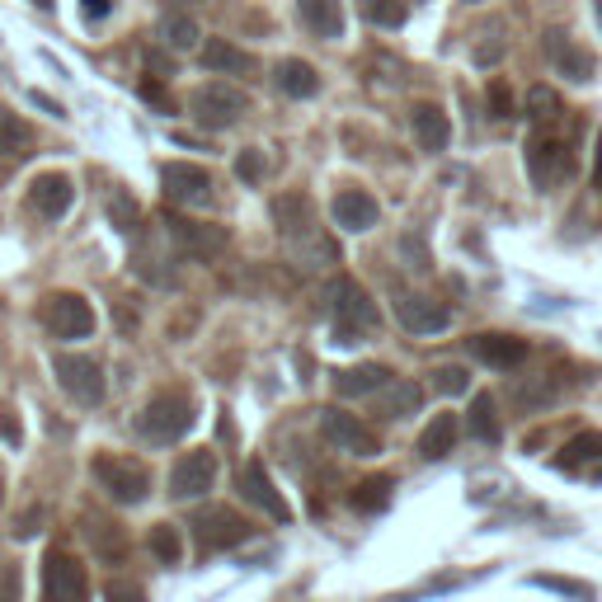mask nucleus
I'll return each mask as SVG.
<instances>
[{
	"mask_svg": "<svg viewBox=\"0 0 602 602\" xmlns=\"http://www.w3.org/2000/svg\"><path fill=\"white\" fill-rule=\"evenodd\" d=\"M28 151H34V128H28L20 114H10V108L0 104V155H5V161L20 155V161H24Z\"/></svg>",
	"mask_w": 602,
	"mask_h": 602,
	"instance_id": "393cba45",
	"label": "nucleus"
},
{
	"mask_svg": "<svg viewBox=\"0 0 602 602\" xmlns=\"http://www.w3.org/2000/svg\"><path fill=\"white\" fill-rule=\"evenodd\" d=\"M151 551L161 565H180L184 560V542H180V528H170V522H155L151 528Z\"/></svg>",
	"mask_w": 602,
	"mask_h": 602,
	"instance_id": "7c9ffc66",
	"label": "nucleus"
},
{
	"mask_svg": "<svg viewBox=\"0 0 602 602\" xmlns=\"http://www.w3.org/2000/svg\"><path fill=\"white\" fill-rule=\"evenodd\" d=\"M424 401V391L415 382H386V395H382V409H386V419H405V415H415Z\"/></svg>",
	"mask_w": 602,
	"mask_h": 602,
	"instance_id": "cd10ccee",
	"label": "nucleus"
},
{
	"mask_svg": "<svg viewBox=\"0 0 602 602\" xmlns=\"http://www.w3.org/2000/svg\"><path fill=\"white\" fill-rule=\"evenodd\" d=\"M202 67L217 71V76H255V57L227 38H208L202 43Z\"/></svg>",
	"mask_w": 602,
	"mask_h": 602,
	"instance_id": "4be33fe9",
	"label": "nucleus"
},
{
	"mask_svg": "<svg viewBox=\"0 0 602 602\" xmlns=\"http://www.w3.org/2000/svg\"><path fill=\"white\" fill-rule=\"evenodd\" d=\"M38 5H53V0H38Z\"/></svg>",
	"mask_w": 602,
	"mask_h": 602,
	"instance_id": "49530a36",
	"label": "nucleus"
},
{
	"mask_svg": "<svg viewBox=\"0 0 602 602\" xmlns=\"http://www.w3.org/2000/svg\"><path fill=\"white\" fill-rule=\"evenodd\" d=\"M212 485H217V452H208V448L184 452L170 471V495L174 499H202Z\"/></svg>",
	"mask_w": 602,
	"mask_h": 602,
	"instance_id": "1a4fd4ad",
	"label": "nucleus"
},
{
	"mask_svg": "<svg viewBox=\"0 0 602 602\" xmlns=\"http://www.w3.org/2000/svg\"><path fill=\"white\" fill-rule=\"evenodd\" d=\"M104 602H147V593H141L137 583H128V579H114L104 589Z\"/></svg>",
	"mask_w": 602,
	"mask_h": 602,
	"instance_id": "ea45409f",
	"label": "nucleus"
},
{
	"mask_svg": "<svg viewBox=\"0 0 602 602\" xmlns=\"http://www.w3.org/2000/svg\"><path fill=\"white\" fill-rule=\"evenodd\" d=\"M321 433L335 442L339 452H354V456L382 452V442H377V433L368 429V424L354 419V415H344V409H321Z\"/></svg>",
	"mask_w": 602,
	"mask_h": 602,
	"instance_id": "9b49d317",
	"label": "nucleus"
},
{
	"mask_svg": "<svg viewBox=\"0 0 602 602\" xmlns=\"http://www.w3.org/2000/svg\"><path fill=\"white\" fill-rule=\"evenodd\" d=\"M433 386L442 395H466L471 391V377H466V368H438L433 372Z\"/></svg>",
	"mask_w": 602,
	"mask_h": 602,
	"instance_id": "f704fd0d",
	"label": "nucleus"
},
{
	"mask_svg": "<svg viewBox=\"0 0 602 602\" xmlns=\"http://www.w3.org/2000/svg\"><path fill=\"white\" fill-rule=\"evenodd\" d=\"M108 10H114V0H81V14L90 24H100V20H108Z\"/></svg>",
	"mask_w": 602,
	"mask_h": 602,
	"instance_id": "79ce46f5",
	"label": "nucleus"
},
{
	"mask_svg": "<svg viewBox=\"0 0 602 602\" xmlns=\"http://www.w3.org/2000/svg\"><path fill=\"white\" fill-rule=\"evenodd\" d=\"M0 602H14V569L5 579H0Z\"/></svg>",
	"mask_w": 602,
	"mask_h": 602,
	"instance_id": "37998d69",
	"label": "nucleus"
},
{
	"mask_svg": "<svg viewBox=\"0 0 602 602\" xmlns=\"http://www.w3.org/2000/svg\"><path fill=\"white\" fill-rule=\"evenodd\" d=\"M409 128H415L424 151H442V147H448V137H452V123H448V114H442L438 104H415V108H409Z\"/></svg>",
	"mask_w": 602,
	"mask_h": 602,
	"instance_id": "b1692460",
	"label": "nucleus"
},
{
	"mask_svg": "<svg viewBox=\"0 0 602 602\" xmlns=\"http://www.w3.org/2000/svg\"><path fill=\"white\" fill-rule=\"evenodd\" d=\"M329 217H335L339 231H368L377 227V198L362 194V188H339L335 202H329Z\"/></svg>",
	"mask_w": 602,
	"mask_h": 602,
	"instance_id": "a211bd4d",
	"label": "nucleus"
},
{
	"mask_svg": "<svg viewBox=\"0 0 602 602\" xmlns=\"http://www.w3.org/2000/svg\"><path fill=\"white\" fill-rule=\"evenodd\" d=\"M569 170H575V155H569L565 141L546 137V132L528 141V174L536 180V188H551V184L569 180Z\"/></svg>",
	"mask_w": 602,
	"mask_h": 602,
	"instance_id": "9d476101",
	"label": "nucleus"
},
{
	"mask_svg": "<svg viewBox=\"0 0 602 602\" xmlns=\"http://www.w3.org/2000/svg\"><path fill=\"white\" fill-rule=\"evenodd\" d=\"M593 174H598V188H602V132H598V155H593Z\"/></svg>",
	"mask_w": 602,
	"mask_h": 602,
	"instance_id": "c03bdc74",
	"label": "nucleus"
},
{
	"mask_svg": "<svg viewBox=\"0 0 602 602\" xmlns=\"http://www.w3.org/2000/svg\"><path fill=\"white\" fill-rule=\"evenodd\" d=\"M71 202H76V184H71V174H61V170H47L28 184V208H34L38 217H47V221L67 217Z\"/></svg>",
	"mask_w": 602,
	"mask_h": 602,
	"instance_id": "f8f14e48",
	"label": "nucleus"
},
{
	"mask_svg": "<svg viewBox=\"0 0 602 602\" xmlns=\"http://www.w3.org/2000/svg\"><path fill=\"white\" fill-rule=\"evenodd\" d=\"M170 235H174V245L194 259H217L221 250H227V231L202 227V221H188V217H170Z\"/></svg>",
	"mask_w": 602,
	"mask_h": 602,
	"instance_id": "2eb2a0df",
	"label": "nucleus"
},
{
	"mask_svg": "<svg viewBox=\"0 0 602 602\" xmlns=\"http://www.w3.org/2000/svg\"><path fill=\"white\" fill-rule=\"evenodd\" d=\"M108 217H114V227L118 231H137V202L128 198V194H114V202H108Z\"/></svg>",
	"mask_w": 602,
	"mask_h": 602,
	"instance_id": "e433bc0d",
	"label": "nucleus"
},
{
	"mask_svg": "<svg viewBox=\"0 0 602 602\" xmlns=\"http://www.w3.org/2000/svg\"><path fill=\"white\" fill-rule=\"evenodd\" d=\"M85 565L67 551H47L43 560V602H85Z\"/></svg>",
	"mask_w": 602,
	"mask_h": 602,
	"instance_id": "0eeeda50",
	"label": "nucleus"
},
{
	"mask_svg": "<svg viewBox=\"0 0 602 602\" xmlns=\"http://www.w3.org/2000/svg\"><path fill=\"white\" fill-rule=\"evenodd\" d=\"M452 442H456V415H433L419 433V456L424 462H438V456L452 452Z\"/></svg>",
	"mask_w": 602,
	"mask_h": 602,
	"instance_id": "a878e982",
	"label": "nucleus"
},
{
	"mask_svg": "<svg viewBox=\"0 0 602 602\" xmlns=\"http://www.w3.org/2000/svg\"><path fill=\"white\" fill-rule=\"evenodd\" d=\"M161 38H165V47H174V53H188V47H198V24L188 20L184 10H165L161 14Z\"/></svg>",
	"mask_w": 602,
	"mask_h": 602,
	"instance_id": "bb28decb",
	"label": "nucleus"
},
{
	"mask_svg": "<svg viewBox=\"0 0 602 602\" xmlns=\"http://www.w3.org/2000/svg\"><path fill=\"white\" fill-rule=\"evenodd\" d=\"M391 489H395V481H391V475H377V481H362V485L354 489V509H362V513H372V509H386Z\"/></svg>",
	"mask_w": 602,
	"mask_h": 602,
	"instance_id": "2f4dec72",
	"label": "nucleus"
},
{
	"mask_svg": "<svg viewBox=\"0 0 602 602\" xmlns=\"http://www.w3.org/2000/svg\"><path fill=\"white\" fill-rule=\"evenodd\" d=\"M362 20L377 24V28H401L409 20V5L405 0H358Z\"/></svg>",
	"mask_w": 602,
	"mask_h": 602,
	"instance_id": "c85d7f7f",
	"label": "nucleus"
},
{
	"mask_svg": "<svg viewBox=\"0 0 602 602\" xmlns=\"http://www.w3.org/2000/svg\"><path fill=\"white\" fill-rule=\"evenodd\" d=\"M471 354L485 362V368H499L509 372L528 358V339H513V335H471Z\"/></svg>",
	"mask_w": 602,
	"mask_h": 602,
	"instance_id": "6ab92c4d",
	"label": "nucleus"
},
{
	"mask_svg": "<svg viewBox=\"0 0 602 602\" xmlns=\"http://www.w3.org/2000/svg\"><path fill=\"white\" fill-rule=\"evenodd\" d=\"M241 495L255 503V509H264L274 522H288V518H292L288 499L278 495V485H274V475L264 471V462H245V466H241Z\"/></svg>",
	"mask_w": 602,
	"mask_h": 602,
	"instance_id": "4468645a",
	"label": "nucleus"
},
{
	"mask_svg": "<svg viewBox=\"0 0 602 602\" xmlns=\"http://www.w3.org/2000/svg\"><path fill=\"white\" fill-rule=\"evenodd\" d=\"M489 114H495V118H513V94H509V85H503V81L489 85Z\"/></svg>",
	"mask_w": 602,
	"mask_h": 602,
	"instance_id": "58836bf2",
	"label": "nucleus"
},
{
	"mask_svg": "<svg viewBox=\"0 0 602 602\" xmlns=\"http://www.w3.org/2000/svg\"><path fill=\"white\" fill-rule=\"evenodd\" d=\"M602 456V433H575L565 442V466H583V462H598Z\"/></svg>",
	"mask_w": 602,
	"mask_h": 602,
	"instance_id": "473e14b6",
	"label": "nucleus"
},
{
	"mask_svg": "<svg viewBox=\"0 0 602 602\" xmlns=\"http://www.w3.org/2000/svg\"><path fill=\"white\" fill-rule=\"evenodd\" d=\"M161 184H165V198L180 202V208H208V202H212V174L202 165L170 161L161 170Z\"/></svg>",
	"mask_w": 602,
	"mask_h": 602,
	"instance_id": "6e6552de",
	"label": "nucleus"
},
{
	"mask_svg": "<svg viewBox=\"0 0 602 602\" xmlns=\"http://www.w3.org/2000/svg\"><path fill=\"white\" fill-rule=\"evenodd\" d=\"M188 114H194L202 128H235L245 114H250V94L241 85H227V81H208V85H198L194 94H188Z\"/></svg>",
	"mask_w": 602,
	"mask_h": 602,
	"instance_id": "7ed1b4c3",
	"label": "nucleus"
},
{
	"mask_svg": "<svg viewBox=\"0 0 602 602\" xmlns=\"http://www.w3.org/2000/svg\"><path fill=\"white\" fill-rule=\"evenodd\" d=\"M395 315H401V325L409 335H442L452 325V311L433 297H401L395 301Z\"/></svg>",
	"mask_w": 602,
	"mask_h": 602,
	"instance_id": "dca6fc26",
	"label": "nucleus"
},
{
	"mask_svg": "<svg viewBox=\"0 0 602 602\" xmlns=\"http://www.w3.org/2000/svg\"><path fill=\"white\" fill-rule=\"evenodd\" d=\"M335 382V395H344V401H354V395H372V391H386L391 382V368H382V362H358V368H344L329 377Z\"/></svg>",
	"mask_w": 602,
	"mask_h": 602,
	"instance_id": "aec40b11",
	"label": "nucleus"
},
{
	"mask_svg": "<svg viewBox=\"0 0 602 602\" xmlns=\"http://www.w3.org/2000/svg\"><path fill=\"white\" fill-rule=\"evenodd\" d=\"M556 114H560V100H556V90H546V85L528 90V118H532V123H551Z\"/></svg>",
	"mask_w": 602,
	"mask_h": 602,
	"instance_id": "72a5a7b5",
	"label": "nucleus"
},
{
	"mask_svg": "<svg viewBox=\"0 0 602 602\" xmlns=\"http://www.w3.org/2000/svg\"><path fill=\"white\" fill-rule=\"evenodd\" d=\"M264 151H255V147H250V151H241V155H235V174H241V180L245 184H264Z\"/></svg>",
	"mask_w": 602,
	"mask_h": 602,
	"instance_id": "c9c22d12",
	"label": "nucleus"
},
{
	"mask_svg": "<svg viewBox=\"0 0 602 602\" xmlns=\"http://www.w3.org/2000/svg\"><path fill=\"white\" fill-rule=\"evenodd\" d=\"M53 372H57L61 391H67L76 405H100L104 401V368L94 358H85V354H57L53 358Z\"/></svg>",
	"mask_w": 602,
	"mask_h": 602,
	"instance_id": "423d86ee",
	"label": "nucleus"
},
{
	"mask_svg": "<svg viewBox=\"0 0 602 602\" xmlns=\"http://www.w3.org/2000/svg\"><path fill=\"white\" fill-rule=\"evenodd\" d=\"M471 5H475V0H471Z\"/></svg>",
	"mask_w": 602,
	"mask_h": 602,
	"instance_id": "de8ad7c7",
	"label": "nucleus"
},
{
	"mask_svg": "<svg viewBox=\"0 0 602 602\" xmlns=\"http://www.w3.org/2000/svg\"><path fill=\"white\" fill-rule=\"evenodd\" d=\"M471 433L481 442H499V415H495V401H489V395H475L471 401Z\"/></svg>",
	"mask_w": 602,
	"mask_h": 602,
	"instance_id": "c756f323",
	"label": "nucleus"
},
{
	"mask_svg": "<svg viewBox=\"0 0 602 602\" xmlns=\"http://www.w3.org/2000/svg\"><path fill=\"white\" fill-rule=\"evenodd\" d=\"M90 471H94V481H100L104 495L118 499V503H141L147 499V489H151L147 466L132 462V456H118V452H100Z\"/></svg>",
	"mask_w": 602,
	"mask_h": 602,
	"instance_id": "20e7f679",
	"label": "nucleus"
},
{
	"mask_svg": "<svg viewBox=\"0 0 602 602\" xmlns=\"http://www.w3.org/2000/svg\"><path fill=\"white\" fill-rule=\"evenodd\" d=\"M546 53L551 61H556V71H565L569 81H579V85H589L593 81V57L583 53V47L575 38H565V34H546Z\"/></svg>",
	"mask_w": 602,
	"mask_h": 602,
	"instance_id": "412c9836",
	"label": "nucleus"
},
{
	"mask_svg": "<svg viewBox=\"0 0 602 602\" xmlns=\"http://www.w3.org/2000/svg\"><path fill=\"white\" fill-rule=\"evenodd\" d=\"M38 321L47 325V335H57V339L94 335V306L81 292H47L38 306Z\"/></svg>",
	"mask_w": 602,
	"mask_h": 602,
	"instance_id": "39448f33",
	"label": "nucleus"
},
{
	"mask_svg": "<svg viewBox=\"0 0 602 602\" xmlns=\"http://www.w3.org/2000/svg\"><path fill=\"white\" fill-rule=\"evenodd\" d=\"M198 424L194 415V395H184V391H161L155 401L141 409V419H137V433L155 442V448H170V442H180L188 429Z\"/></svg>",
	"mask_w": 602,
	"mask_h": 602,
	"instance_id": "f257e3e1",
	"label": "nucleus"
},
{
	"mask_svg": "<svg viewBox=\"0 0 602 602\" xmlns=\"http://www.w3.org/2000/svg\"><path fill=\"white\" fill-rule=\"evenodd\" d=\"M194 536L208 551H221V546H241L245 536H250V522L241 513H231V509H202L194 518Z\"/></svg>",
	"mask_w": 602,
	"mask_h": 602,
	"instance_id": "ddd939ff",
	"label": "nucleus"
},
{
	"mask_svg": "<svg viewBox=\"0 0 602 602\" xmlns=\"http://www.w3.org/2000/svg\"><path fill=\"white\" fill-rule=\"evenodd\" d=\"M141 100L155 104V108H165V114H170V94L161 90V81H151V76H147V81H141Z\"/></svg>",
	"mask_w": 602,
	"mask_h": 602,
	"instance_id": "a19ab883",
	"label": "nucleus"
},
{
	"mask_svg": "<svg viewBox=\"0 0 602 602\" xmlns=\"http://www.w3.org/2000/svg\"><path fill=\"white\" fill-rule=\"evenodd\" d=\"M536 583H542V589H556V593H569V598H579V602H593V589H589V583L556 579V575H536Z\"/></svg>",
	"mask_w": 602,
	"mask_h": 602,
	"instance_id": "4c0bfd02",
	"label": "nucleus"
},
{
	"mask_svg": "<svg viewBox=\"0 0 602 602\" xmlns=\"http://www.w3.org/2000/svg\"><path fill=\"white\" fill-rule=\"evenodd\" d=\"M297 20L311 38L335 43L344 38V0H297Z\"/></svg>",
	"mask_w": 602,
	"mask_h": 602,
	"instance_id": "f3484780",
	"label": "nucleus"
},
{
	"mask_svg": "<svg viewBox=\"0 0 602 602\" xmlns=\"http://www.w3.org/2000/svg\"><path fill=\"white\" fill-rule=\"evenodd\" d=\"M377 325H382V315H377V301L368 297V288H362L358 278H339V288H335V339L339 344H362Z\"/></svg>",
	"mask_w": 602,
	"mask_h": 602,
	"instance_id": "f03ea898",
	"label": "nucleus"
},
{
	"mask_svg": "<svg viewBox=\"0 0 602 602\" xmlns=\"http://www.w3.org/2000/svg\"><path fill=\"white\" fill-rule=\"evenodd\" d=\"M593 14H598V28H602V0H598V5H593Z\"/></svg>",
	"mask_w": 602,
	"mask_h": 602,
	"instance_id": "a18cd8bd",
	"label": "nucleus"
},
{
	"mask_svg": "<svg viewBox=\"0 0 602 602\" xmlns=\"http://www.w3.org/2000/svg\"><path fill=\"white\" fill-rule=\"evenodd\" d=\"M274 85L282 94H292V100H311V94H321V76H315L311 61L301 57H282L274 67Z\"/></svg>",
	"mask_w": 602,
	"mask_h": 602,
	"instance_id": "5701e85b",
	"label": "nucleus"
}]
</instances>
